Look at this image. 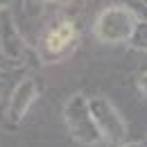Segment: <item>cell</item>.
I'll return each mask as SVG.
<instances>
[{"mask_svg":"<svg viewBox=\"0 0 147 147\" xmlns=\"http://www.w3.org/2000/svg\"><path fill=\"white\" fill-rule=\"evenodd\" d=\"M88 104H91V113L95 118V122H97V129H100L102 138L107 143L122 145L125 138H127V125H125V118L120 115V111L107 97H91Z\"/></svg>","mask_w":147,"mask_h":147,"instance_id":"3","label":"cell"},{"mask_svg":"<svg viewBox=\"0 0 147 147\" xmlns=\"http://www.w3.org/2000/svg\"><path fill=\"white\" fill-rule=\"evenodd\" d=\"M120 147H143V145H140V143H122Z\"/></svg>","mask_w":147,"mask_h":147,"instance_id":"11","label":"cell"},{"mask_svg":"<svg viewBox=\"0 0 147 147\" xmlns=\"http://www.w3.org/2000/svg\"><path fill=\"white\" fill-rule=\"evenodd\" d=\"M138 25V18L129 11L125 5L104 9L95 20V36L102 43H129Z\"/></svg>","mask_w":147,"mask_h":147,"instance_id":"2","label":"cell"},{"mask_svg":"<svg viewBox=\"0 0 147 147\" xmlns=\"http://www.w3.org/2000/svg\"><path fill=\"white\" fill-rule=\"evenodd\" d=\"M138 88H140V93L147 97V73H143L138 77Z\"/></svg>","mask_w":147,"mask_h":147,"instance_id":"9","label":"cell"},{"mask_svg":"<svg viewBox=\"0 0 147 147\" xmlns=\"http://www.w3.org/2000/svg\"><path fill=\"white\" fill-rule=\"evenodd\" d=\"M0 48L9 59H20L23 55V41H20L11 18H5V23L0 25Z\"/></svg>","mask_w":147,"mask_h":147,"instance_id":"6","label":"cell"},{"mask_svg":"<svg viewBox=\"0 0 147 147\" xmlns=\"http://www.w3.org/2000/svg\"><path fill=\"white\" fill-rule=\"evenodd\" d=\"M129 45H131L134 50L147 52V20H138L134 34H131V38H129Z\"/></svg>","mask_w":147,"mask_h":147,"instance_id":"7","label":"cell"},{"mask_svg":"<svg viewBox=\"0 0 147 147\" xmlns=\"http://www.w3.org/2000/svg\"><path fill=\"white\" fill-rule=\"evenodd\" d=\"M11 5H14V0H0V11H7Z\"/></svg>","mask_w":147,"mask_h":147,"instance_id":"10","label":"cell"},{"mask_svg":"<svg viewBox=\"0 0 147 147\" xmlns=\"http://www.w3.org/2000/svg\"><path fill=\"white\" fill-rule=\"evenodd\" d=\"M63 120L66 129L77 143L82 145H95L102 140V134L97 129V122L91 113V104L84 95H73L63 107Z\"/></svg>","mask_w":147,"mask_h":147,"instance_id":"1","label":"cell"},{"mask_svg":"<svg viewBox=\"0 0 147 147\" xmlns=\"http://www.w3.org/2000/svg\"><path fill=\"white\" fill-rule=\"evenodd\" d=\"M36 100V79L34 77H25L20 79L18 86L11 91L9 97V120L16 125L25 118V113L30 111V107Z\"/></svg>","mask_w":147,"mask_h":147,"instance_id":"4","label":"cell"},{"mask_svg":"<svg viewBox=\"0 0 147 147\" xmlns=\"http://www.w3.org/2000/svg\"><path fill=\"white\" fill-rule=\"evenodd\" d=\"M75 36H77V30H75V25L70 20H63V23H59L55 30L45 36V52L48 55H63L70 45H73Z\"/></svg>","mask_w":147,"mask_h":147,"instance_id":"5","label":"cell"},{"mask_svg":"<svg viewBox=\"0 0 147 147\" xmlns=\"http://www.w3.org/2000/svg\"><path fill=\"white\" fill-rule=\"evenodd\" d=\"M55 2H59V5H68L70 0H55Z\"/></svg>","mask_w":147,"mask_h":147,"instance_id":"12","label":"cell"},{"mask_svg":"<svg viewBox=\"0 0 147 147\" xmlns=\"http://www.w3.org/2000/svg\"><path fill=\"white\" fill-rule=\"evenodd\" d=\"M138 20H147V0H120Z\"/></svg>","mask_w":147,"mask_h":147,"instance_id":"8","label":"cell"}]
</instances>
